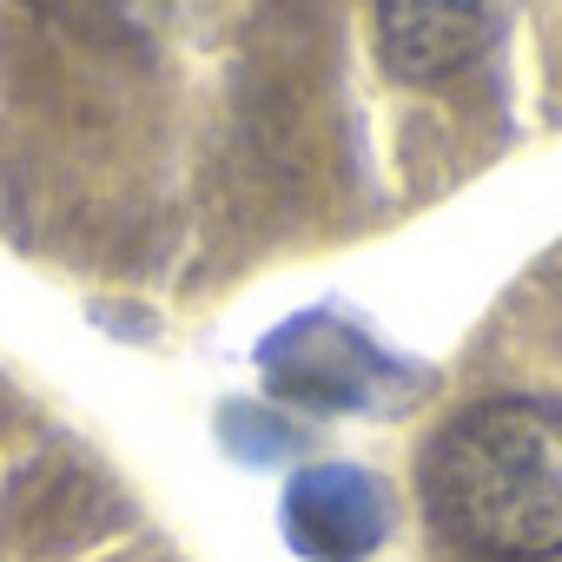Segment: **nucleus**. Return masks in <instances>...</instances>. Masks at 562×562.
Returning a JSON list of instances; mask_svg holds the SVG:
<instances>
[{
	"label": "nucleus",
	"instance_id": "f03ea898",
	"mask_svg": "<svg viewBox=\"0 0 562 562\" xmlns=\"http://www.w3.org/2000/svg\"><path fill=\"white\" fill-rule=\"evenodd\" d=\"M516 0H378L384 67L411 87L470 74L509 27Z\"/></svg>",
	"mask_w": 562,
	"mask_h": 562
},
{
	"label": "nucleus",
	"instance_id": "7ed1b4c3",
	"mask_svg": "<svg viewBox=\"0 0 562 562\" xmlns=\"http://www.w3.org/2000/svg\"><path fill=\"white\" fill-rule=\"evenodd\" d=\"M285 522L312 562H358L384 536V496L371 490L364 470H312L292 483Z\"/></svg>",
	"mask_w": 562,
	"mask_h": 562
},
{
	"label": "nucleus",
	"instance_id": "f257e3e1",
	"mask_svg": "<svg viewBox=\"0 0 562 562\" xmlns=\"http://www.w3.org/2000/svg\"><path fill=\"white\" fill-rule=\"evenodd\" d=\"M430 522L490 562L562 555V404L483 397L424 450Z\"/></svg>",
	"mask_w": 562,
	"mask_h": 562
}]
</instances>
